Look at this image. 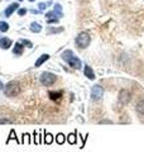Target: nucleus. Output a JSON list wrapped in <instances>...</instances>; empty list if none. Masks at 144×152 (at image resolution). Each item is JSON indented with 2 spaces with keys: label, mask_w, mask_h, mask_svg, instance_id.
<instances>
[{
  "label": "nucleus",
  "mask_w": 144,
  "mask_h": 152,
  "mask_svg": "<svg viewBox=\"0 0 144 152\" xmlns=\"http://www.w3.org/2000/svg\"><path fill=\"white\" fill-rule=\"evenodd\" d=\"M67 142H68L70 145H76L77 143V131L73 132V133H70V134H67Z\"/></svg>",
  "instance_id": "9b49d317"
},
{
  "label": "nucleus",
  "mask_w": 144,
  "mask_h": 152,
  "mask_svg": "<svg viewBox=\"0 0 144 152\" xmlns=\"http://www.w3.org/2000/svg\"><path fill=\"white\" fill-rule=\"evenodd\" d=\"M47 8V4L46 3H41L39 4V9H41V10H43V9H46Z\"/></svg>",
  "instance_id": "5701e85b"
},
{
  "label": "nucleus",
  "mask_w": 144,
  "mask_h": 152,
  "mask_svg": "<svg viewBox=\"0 0 144 152\" xmlns=\"http://www.w3.org/2000/svg\"><path fill=\"white\" fill-rule=\"evenodd\" d=\"M9 29V24L7 22H0V32H8Z\"/></svg>",
  "instance_id": "aec40b11"
},
{
  "label": "nucleus",
  "mask_w": 144,
  "mask_h": 152,
  "mask_svg": "<svg viewBox=\"0 0 144 152\" xmlns=\"http://www.w3.org/2000/svg\"><path fill=\"white\" fill-rule=\"evenodd\" d=\"M31 31L33 33H39L42 31V26L39 24V23H37V22H33L31 24Z\"/></svg>",
  "instance_id": "2eb2a0df"
},
{
  "label": "nucleus",
  "mask_w": 144,
  "mask_h": 152,
  "mask_svg": "<svg viewBox=\"0 0 144 152\" xmlns=\"http://www.w3.org/2000/svg\"><path fill=\"white\" fill-rule=\"evenodd\" d=\"M118 99H119L120 104H123V105H127V104L132 100V94H130V91H128L127 89H123V90H120Z\"/></svg>",
  "instance_id": "423d86ee"
},
{
  "label": "nucleus",
  "mask_w": 144,
  "mask_h": 152,
  "mask_svg": "<svg viewBox=\"0 0 144 152\" xmlns=\"http://www.w3.org/2000/svg\"><path fill=\"white\" fill-rule=\"evenodd\" d=\"M52 142H53V136H52L49 132H44V141H43V143L44 145H51Z\"/></svg>",
  "instance_id": "f3484780"
},
{
  "label": "nucleus",
  "mask_w": 144,
  "mask_h": 152,
  "mask_svg": "<svg viewBox=\"0 0 144 152\" xmlns=\"http://www.w3.org/2000/svg\"><path fill=\"white\" fill-rule=\"evenodd\" d=\"M29 1H34V0H29Z\"/></svg>",
  "instance_id": "bb28decb"
},
{
  "label": "nucleus",
  "mask_w": 144,
  "mask_h": 152,
  "mask_svg": "<svg viewBox=\"0 0 144 152\" xmlns=\"http://www.w3.org/2000/svg\"><path fill=\"white\" fill-rule=\"evenodd\" d=\"M10 119H0V123H10Z\"/></svg>",
  "instance_id": "393cba45"
},
{
  "label": "nucleus",
  "mask_w": 144,
  "mask_h": 152,
  "mask_svg": "<svg viewBox=\"0 0 144 152\" xmlns=\"http://www.w3.org/2000/svg\"><path fill=\"white\" fill-rule=\"evenodd\" d=\"M135 109H137V112H138L139 114H144V100L138 102Z\"/></svg>",
  "instance_id": "6ab92c4d"
},
{
  "label": "nucleus",
  "mask_w": 144,
  "mask_h": 152,
  "mask_svg": "<svg viewBox=\"0 0 144 152\" xmlns=\"http://www.w3.org/2000/svg\"><path fill=\"white\" fill-rule=\"evenodd\" d=\"M3 89H4V85H3L1 81H0V90H3Z\"/></svg>",
  "instance_id": "a878e982"
},
{
  "label": "nucleus",
  "mask_w": 144,
  "mask_h": 152,
  "mask_svg": "<svg viewBox=\"0 0 144 152\" xmlns=\"http://www.w3.org/2000/svg\"><path fill=\"white\" fill-rule=\"evenodd\" d=\"M90 34L87 32H82L80 33V34L77 36V38H76V46L79 47V48H86L89 45H90Z\"/></svg>",
  "instance_id": "20e7f679"
},
{
  "label": "nucleus",
  "mask_w": 144,
  "mask_h": 152,
  "mask_svg": "<svg viewBox=\"0 0 144 152\" xmlns=\"http://www.w3.org/2000/svg\"><path fill=\"white\" fill-rule=\"evenodd\" d=\"M49 58V55H47V53H44V55H42L39 58H38L37 61H36V64H34V67H39V66H42L43 64L46 62V61Z\"/></svg>",
  "instance_id": "ddd939ff"
},
{
  "label": "nucleus",
  "mask_w": 144,
  "mask_h": 152,
  "mask_svg": "<svg viewBox=\"0 0 144 152\" xmlns=\"http://www.w3.org/2000/svg\"><path fill=\"white\" fill-rule=\"evenodd\" d=\"M25 13H27V9H20V10L18 12L19 15H24V14H25Z\"/></svg>",
  "instance_id": "4be33fe9"
},
{
  "label": "nucleus",
  "mask_w": 144,
  "mask_h": 152,
  "mask_svg": "<svg viewBox=\"0 0 144 152\" xmlns=\"http://www.w3.org/2000/svg\"><path fill=\"white\" fill-rule=\"evenodd\" d=\"M20 42L23 43V46H27V47H29V48H32V47H33V43H32L31 41H27V39H22Z\"/></svg>",
  "instance_id": "412c9836"
},
{
  "label": "nucleus",
  "mask_w": 144,
  "mask_h": 152,
  "mask_svg": "<svg viewBox=\"0 0 144 152\" xmlns=\"http://www.w3.org/2000/svg\"><path fill=\"white\" fill-rule=\"evenodd\" d=\"M19 8V4L18 3H13V4H10L7 9H5V12H4V14H5V17H10L12 14L17 10V9Z\"/></svg>",
  "instance_id": "1a4fd4ad"
},
{
  "label": "nucleus",
  "mask_w": 144,
  "mask_h": 152,
  "mask_svg": "<svg viewBox=\"0 0 144 152\" xmlns=\"http://www.w3.org/2000/svg\"><path fill=\"white\" fill-rule=\"evenodd\" d=\"M10 141H15L17 143H22V142H19L18 137H17V133H15V131H14V129H12V131H10V134H9V137L7 138V142H5V143L8 145Z\"/></svg>",
  "instance_id": "4468645a"
},
{
  "label": "nucleus",
  "mask_w": 144,
  "mask_h": 152,
  "mask_svg": "<svg viewBox=\"0 0 144 152\" xmlns=\"http://www.w3.org/2000/svg\"><path fill=\"white\" fill-rule=\"evenodd\" d=\"M66 140H67V137L63 134V133H58V134L56 136V142L58 145H63L66 142Z\"/></svg>",
  "instance_id": "a211bd4d"
},
{
  "label": "nucleus",
  "mask_w": 144,
  "mask_h": 152,
  "mask_svg": "<svg viewBox=\"0 0 144 152\" xmlns=\"http://www.w3.org/2000/svg\"><path fill=\"white\" fill-rule=\"evenodd\" d=\"M19 93H20V86H19V84L17 81H10L4 86V94H5V96L13 98V96H17Z\"/></svg>",
  "instance_id": "f03ea898"
},
{
  "label": "nucleus",
  "mask_w": 144,
  "mask_h": 152,
  "mask_svg": "<svg viewBox=\"0 0 144 152\" xmlns=\"http://www.w3.org/2000/svg\"><path fill=\"white\" fill-rule=\"evenodd\" d=\"M41 84L43 85V86H52L56 81H57V76L55 74H52V72H43L41 75Z\"/></svg>",
  "instance_id": "7ed1b4c3"
},
{
  "label": "nucleus",
  "mask_w": 144,
  "mask_h": 152,
  "mask_svg": "<svg viewBox=\"0 0 144 152\" xmlns=\"http://www.w3.org/2000/svg\"><path fill=\"white\" fill-rule=\"evenodd\" d=\"M63 29L62 28H58V29H49V33H57V32H62Z\"/></svg>",
  "instance_id": "b1692460"
},
{
  "label": "nucleus",
  "mask_w": 144,
  "mask_h": 152,
  "mask_svg": "<svg viewBox=\"0 0 144 152\" xmlns=\"http://www.w3.org/2000/svg\"><path fill=\"white\" fill-rule=\"evenodd\" d=\"M56 14H57V12H56V10H55V12H49V13H47V15H46V20H47L48 24H52V23H57V22H58V18H60V17H57Z\"/></svg>",
  "instance_id": "0eeeda50"
},
{
  "label": "nucleus",
  "mask_w": 144,
  "mask_h": 152,
  "mask_svg": "<svg viewBox=\"0 0 144 152\" xmlns=\"http://www.w3.org/2000/svg\"><path fill=\"white\" fill-rule=\"evenodd\" d=\"M62 58H63L67 64H68L72 69H76V70H80L82 67V62H81V60L79 57L73 56V52L71 50H67L65 51L63 53H62Z\"/></svg>",
  "instance_id": "f257e3e1"
},
{
  "label": "nucleus",
  "mask_w": 144,
  "mask_h": 152,
  "mask_svg": "<svg viewBox=\"0 0 144 152\" xmlns=\"http://www.w3.org/2000/svg\"><path fill=\"white\" fill-rule=\"evenodd\" d=\"M103 96H104V88L100 86V85H94L92 89H91V99L97 102Z\"/></svg>",
  "instance_id": "39448f33"
},
{
  "label": "nucleus",
  "mask_w": 144,
  "mask_h": 152,
  "mask_svg": "<svg viewBox=\"0 0 144 152\" xmlns=\"http://www.w3.org/2000/svg\"><path fill=\"white\" fill-rule=\"evenodd\" d=\"M19 1H22V0H19Z\"/></svg>",
  "instance_id": "cd10ccee"
},
{
  "label": "nucleus",
  "mask_w": 144,
  "mask_h": 152,
  "mask_svg": "<svg viewBox=\"0 0 144 152\" xmlns=\"http://www.w3.org/2000/svg\"><path fill=\"white\" fill-rule=\"evenodd\" d=\"M23 51H24V46H23L22 42L15 43V46H14V48H13V53L17 55V56H22L23 55Z\"/></svg>",
  "instance_id": "9d476101"
},
{
  "label": "nucleus",
  "mask_w": 144,
  "mask_h": 152,
  "mask_svg": "<svg viewBox=\"0 0 144 152\" xmlns=\"http://www.w3.org/2000/svg\"><path fill=\"white\" fill-rule=\"evenodd\" d=\"M0 1H1V0H0Z\"/></svg>",
  "instance_id": "c85d7f7f"
},
{
  "label": "nucleus",
  "mask_w": 144,
  "mask_h": 152,
  "mask_svg": "<svg viewBox=\"0 0 144 152\" xmlns=\"http://www.w3.org/2000/svg\"><path fill=\"white\" fill-rule=\"evenodd\" d=\"M84 74H85V76H87V77H89L90 80H95V74H94L92 69H91L89 65H86V66H85V69H84Z\"/></svg>",
  "instance_id": "f8f14e48"
},
{
  "label": "nucleus",
  "mask_w": 144,
  "mask_h": 152,
  "mask_svg": "<svg viewBox=\"0 0 144 152\" xmlns=\"http://www.w3.org/2000/svg\"><path fill=\"white\" fill-rule=\"evenodd\" d=\"M10 46H12L10 38H7V37L0 38V48L1 50H8V48H10Z\"/></svg>",
  "instance_id": "6e6552de"
},
{
  "label": "nucleus",
  "mask_w": 144,
  "mask_h": 152,
  "mask_svg": "<svg viewBox=\"0 0 144 152\" xmlns=\"http://www.w3.org/2000/svg\"><path fill=\"white\" fill-rule=\"evenodd\" d=\"M49 98L52 100H60L62 98V91H49Z\"/></svg>",
  "instance_id": "dca6fc26"
}]
</instances>
